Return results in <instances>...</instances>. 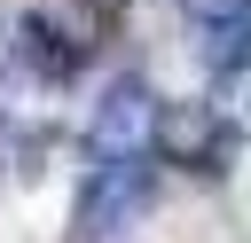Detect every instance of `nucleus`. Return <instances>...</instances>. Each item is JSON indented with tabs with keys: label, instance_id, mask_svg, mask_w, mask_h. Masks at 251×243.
Here are the masks:
<instances>
[{
	"label": "nucleus",
	"instance_id": "nucleus-6",
	"mask_svg": "<svg viewBox=\"0 0 251 243\" xmlns=\"http://www.w3.org/2000/svg\"><path fill=\"white\" fill-rule=\"evenodd\" d=\"M220 118H227V133L235 141H251V63H235V71H212V94H204Z\"/></svg>",
	"mask_w": 251,
	"mask_h": 243
},
{
	"label": "nucleus",
	"instance_id": "nucleus-7",
	"mask_svg": "<svg viewBox=\"0 0 251 243\" xmlns=\"http://www.w3.org/2000/svg\"><path fill=\"white\" fill-rule=\"evenodd\" d=\"M78 16H86L94 31H118V16H126V0H78Z\"/></svg>",
	"mask_w": 251,
	"mask_h": 243
},
{
	"label": "nucleus",
	"instance_id": "nucleus-2",
	"mask_svg": "<svg viewBox=\"0 0 251 243\" xmlns=\"http://www.w3.org/2000/svg\"><path fill=\"white\" fill-rule=\"evenodd\" d=\"M157 125H165V102L149 94V78H110V94L94 102L86 118V165H118V157H149L157 149Z\"/></svg>",
	"mask_w": 251,
	"mask_h": 243
},
{
	"label": "nucleus",
	"instance_id": "nucleus-5",
	"mask_svg": "<svg viewBox=\"0 0 251 243\" xmlns=\"http://www.w3.org/2000/svg\"><path fill=\"white\" fill-rule=\"evenodd\" d=\"M180 16L204 31V55H212V71H235V63H251V0H180Z\"/></svg>",
	"mask_w": 251,
	"mask_h": 243
},
{
	"label": "nucleus",
	"instance_id": "nucleus-3",
	"mask_svg": "<svg viewBox=\"0 0 251 243\" xmlns=\"http://www.w3.org/2000/svg\"><path fill=\"white\" fill-rule=\"evenodd\" d=\"M157 157L180 165V172H196V180H227L235 133H227V118H220L212 102H173L165 125H157Z\"/></svg>",
	"mask_w": 251,
	"mask_h": 243
},
{
	"label": "nucleus",
	"instance_id": "nucleus-4",
	"mask_svg": "<svg viewBox=\"0 0 251 243\" xmlns=\"http://www.w3.org/2000/svg\"><path fill=\"white\" fill-rule=\"evenodd\" d=\"M8 55H16L31 78H47V86H71V78H78V63H86V47H78V39H71L55 16H16Z\"/></svg>",
	"mask_w": 251,
	"mask_h": 243
},
{
	"label": "nucleus",
	"instance_id": "nucleus-1",
	"mask_svg": "<svg viewBox=\"0 0 251 243\" xmlns=\"http://www.w3.org/2000/svg\"><path fill=\"white\" fill-rule=\"evenodd\" d=\"M165 188V165L157 157H118V165H86L78 180V204H71V235L78 243H110L118 227H133Z\"/></svg>",
	"mask_w": 251,
	"mask_h": 243
}]
</instances>
